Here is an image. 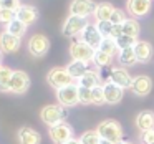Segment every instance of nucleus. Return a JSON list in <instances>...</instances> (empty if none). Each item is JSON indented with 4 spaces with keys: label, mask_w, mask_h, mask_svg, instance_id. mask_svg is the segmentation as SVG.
<instances>
[{
    "label": "nucleus",
    "mask_w": 154,
    "mask_h": 144,
    "mask_svg": "<svg viewBox=\"0 0 154 144\" xmlns=\"http://www.w3.org/2000/svg\"><path fill=\"white\" fill-rule=\"evenodd\" d=\"M98 134L101 136V139H106L111 141V142L118 144L123 141V127L118 121L114 119H106V121H101L96 127Z\"/></svg>",
    "instance_id": "1"
},
{
    "label": "nucleus",
    "mask_w": 154,
    "mask_h": 144,
    "mask_svg": "<svg viewBox=\"0 0 154 144\" xmlns=\"http://www.w3.org/2000/svg\"><path fill=\"white\" fill-rule=\"evenodd\" d=\"M40 118L45 124H48L51 127L58 123H63V119L66 118V111L60 104H48L40 111Z\"/></svg>",
    "instance_id": "2"
},
{
    "label": "nucleus",
    "mask_w": 154,
    "mask_h": 144,
    "mask_svg": "<svg viewBox=\"0 0 154 144\" xmlns=\"http://www.w3.org/2000/svg\"><path fill=\"white\" fill-rule=\"evenodd\" d=\"M47 81L55 90H61L68 84H73V78L68 73L66 68H53V70H50V73L47 75Z\"/></svg>",
    "instance_id": "3"
},
{
    "label": "nucleus",
    "mask_w": 154,
    "mask_h": 144,
    "mask_svg": "<svg viewBox=\"0 0 154 144\" xmlns=\"http://www.w3.org/2000/svg\"><path fill=\"white\" fill-rule=\"evenodd\" d=\"M78 90H80V86L75 83L68 84V86L61 88V90H57L58 104L63 108H71L76 103H80V100H78Z\"/></svg>",
    "instance_id": "4"
},
{
    "label": "nucleus",
    "mask_w": 154,
    "mask_h": 144,
    "mask_svg": "<svg viewBox=\"0 0 154 144\" xmlns=\"http://www.w3.org/2000/svg\"><path fill=\"white\" fill-rule=\"evenodd\" d=\"M94 53H96V50H93L90 45L81 41V40L73 41L71 47H70V55H71V58L76 60V61H85V63H88V61H91L94 58Z\"/></svg>",
    "instance_id": "5"
},
{
    "label": "nucleus",
    "mask_w": 154,
    "mask_h": 144,
    "mask_svg": "<svg viewBox=\"0 0 154 144\" xmlns=\"http://www.w3.org/2000/svg\"><path fill=\"white\" fill-rule=\"evenodd\" d=\"M48 134H50V139L55 144H65L73 139V127L63 121V123H58L55 126H51Z\"/></svg>",
    "instance_id": "6"
},
{
    "label": "nucleus",
    "mask_w": 154,
    "mask_h": 144,
    "mask_svg": "<svg viewBox=\"0 0 154 144\" xmlns=\"http://www.w3.org/2000/svg\"><path fill=\"white\" fill-rule=\"evenodd\" d=\"M86 25H88L86 18L78 17V15H70L65 20L61 32H63L65 37H76V35H81V32L86 28Z\"/></svg>",
    "instance_id": "7"
},
{
    "label": "nucleus",
    "mask_w": 154,
    "mask_h": 144,
    "mask_svg": "<svg viewBox=\"0 0 154 144\" xmlns=\"http://www.w3.org/2000/svg\"><path fill=\"white\" fill-rule=\"evenodd\" d=\"M28 88H30V76L22 70L14 71L10 84H8V91L14 94H23Z\"/></svg>",
    "instance_id": "8"
},
{
    "label": "nucleus",
    "mask_w": 154,
    "mask_h": 144,
    "mask_svg": "<svg viewBox=\"0 0 154 144\" xmlns=\"http://www.w3.org/2000/svg\"><path fill=\"white\" fill-rule=\"evenodd\" d=\"M48 50H50V40L42 33L33 35L28 41V51L33 57H43V55H47Z\"/></svg>",
    "instance_id": "9"
},
{
    "label": "nucleus",
    "mask_w": 154,
    "mask_h": 144,
    "mask_svg": "<svg viewBox=\"0 0 154 144\" xmlns=\"http://www.w3.org/2000/svg\"><path fill=\"white\" fill-rule=\"evenodd\" d=\"M81 41L88 43L93 50H100L101 41H103V35L100 33V30H98L96 25H90V23H88L86 28L81 32Z\"/></svg>",
    "instance_id": "10"
},
{
    "label": "nucleus",
    "mask_w": 154,
    "mask_h": 144,
    "mask_svg": "<svg viewBox=\"0 0 154 144\" xmlns=\"http://www.w3.org/2000/svg\"><path fill=\"white\" fill-rule=\"evenodd\" d=\"M94 10H96V5L91 0H73L70 5V14L83 17V18H86L88 15L94 14Z\"/></svg>",
    "instance_id": "11"
},
{
    "label": "nucleus",
    "mask_w": 154,
    "mask_h": 144,
    "mask_svg": "<svg viewBox=\"0 0 154 144\" xmlns=\"http://www.w3.org/2000/svg\"><path fill=\"white\" fill-rule=\"evenodd\" d=\"M152 90V81L149 76L146 75H139V76L133 78V83H131V91L137 96H147Z\"/></svg>",
    "instance_id": "12"
},
{
    "label": "nucleus",
    "mask_w": 154,
    "mask_h": 144,
    "mask_svg": "<svg viewBox=\"0 0 154 144\" xmlns=\"http://www.w3.org/2000/svg\"><path fill=\"white\" fill-rule=\"evenodd\" d=\"M103 91H104V103L108 104H118L123 100L124 90L118 84H114L113 81H108L103 84Z\"/></svg>",
    "instance_id": "13"
},
{
    "label": "nucleus",
    "mask_w": 154,
    "mask_h": 144,
    "mask_svg": "<svg viewBox=\"0 0 154 144\" xmlns=\"http://www.w3.org/2000/svg\"><path fill=\"white\" fill-rule=\"evenodd\" d=\"M20 48V38L8 33L7 30L0 33V50L5 53H15Z\"/></svg>",
    "instance_id": "14"
},
{
    "label": "nucleus",
    "mask_w": 154,
    "mask_h": 144,
    "mask_svg": "<svg viewBox=\"0 0 154 144\" xmlns=\"http://www.w3.org/2000/svg\"><path fill=\"white\" fill-rule=\"evenodd\" d=\"M109 78H111V81H113L114 84L121 86L123 90L131 88V83H133L131 75L128 73V70H124V68H113L111 73H109Z\"/></svg>",
    "instance_id": "15"
},
{
    "label": "nucleus",
    "mask_w": 154,
    "mask_h": 144,
    "mask_svg": "<svg viewBox=\"0 0 154 144\" xmlns=\"http://www.w3.org/2000/svg\"><path fill=\"white\" fill-rule=\"evenodd\" d=\"M17 136H18V142L20 144H40L42 142V136L38 134V131H35L33 127H28V126L20 127Z\"/></svg>",
    "instance_id": "16"
},
{
    "label": "nucleus",
    "mask_w": 154,
    "mask_h": 144,
    "mask_svg": "<svg viewBox=\"0 0 154 144\" xmlns=\"http://www.w3.org/2000/svg\"><path fill=\"white\" fill-rule=\"evenodd\" d=\"M15 14H17V20L23 22L25 25L35 23L38 18V10L35 7H32V5H20V8Z\"/></svg>",
    "instance_id": "17"
},
{
    "label": "nucleus",
    "mask_w": 154,
    "mask_h": 144,
    "mask_svg": "<svg viewBox=\"0 0 154 144\" xmlns=\"http://www.w3.org/2000/svg\"><path fill=\"white\" fill-rule=\"evenodd\" d=\"M136 127L141 133H147V131L154 129V113L152 111H141L136 116Z\"/></svg>",
    "instance_id": "18"
},
{
    "label": "nucleus",
    "mask_w": 154,
    "mask_h": 144,
    "mask_svg": "<svg viewBox=\"0 0 154 144\" xmlns=\"http://www.w3.org/2000/svg\"><path fill=\"white\" fill-rule=\"evenodd\" d=\"M151 8V0H128V12L133 17H144Z\"/></svg>",
    "instance_id": "19"
},
{
    "label": "nucleus",
    "mask_w": 154,
    "mask_h": 144,
    "mask_svg": "<svg viewBox=\"0 0 154 144\" xmlns=\"http://www.w3.org/2000/svg\"><path fill=\"white\" fill-rule=\"evenodd\" d=\"M134 53H136V58L139 63H147L152 58V45L149 41H136Z\"/></svg>",
    "instance_id": "20"
},
{
    "label": "nucleus",
    "mask_w": 154,
    "mask_h": 144,
    "mask_svg": "<svg viewBox=\"0 0 154 144\" xmlns=\"http://www.w3.org/2000/svg\"><path fill=\"white\" fill-rule=\"evenodd\" d=\"M114 10H116V8H114L111 4L103 2V4H98L96 5L94 17L98 18V22H109L111 17H113V14H114Z\"/></svg>",
    "instance_id": "21"
},
{
    "label": "nucleus",
    "mask_w": 154,
    "mask_h": 144,
    "mask_svg": "<svg viewBox=\"0 0 154 144\" xmlns=\"http://www.w3.org/2000/svg\"><path fill=\"white\" fill-rule=\"evenodd\" d=\"M98 84H100V75H98L96 71H93V70H88L86 73L78 80V86L90 88V90L96 88Z\"/></svg>",
    "instance_id": "22"
},
{
    "label": "nucleus",
    "mask_w": 154,
    "mask_h": 144,
    "mask_svg": "<svg viewBox=\"0 0 154 144\" xmlns=\"http://www.w3.org/2000/svg\"><path fill=\"white\" fill-rule=\"evenodd\" d=\"M66 70H68V73L71 75V78H73V80H80V78L88 71V63L73 60V61H71V63L66 66Z\"/></svg>",
    "instance_id": "23"
},
{
    "label": "nucleus",
    "mask_w": 154,
    "mask_h": 144,
    "mask_svg": "<svg viewBox=\"0 0 154 144\" xmlns=\"http://www.w3.org/2000/svg\"><path fill=\"white\" fill-rule=\"evenodd\" d=\"M118 60L123 66H133L136 65L137 58L136 53H134V47L133 48H124V50H119V55H118Z\"/></svg>",
    "instance_id": "24"
},
{
    "label": "nucleus",
    "mask_w": 154,
    "mask_h": 144,
    "mask_svg": "<svg viewBox=\"0 0 154 144\" xmlns=\"http://www.w3.org/2000/svg\"><path fill=\"white\" fill-rule=\"evenodd\" d=\"M121 28H123V35H128V37L137 38L139 35V23L136 22V18H126L121 23Z\"/></svg>",
    "instance_id": "25"
},
{
    "label": "nucleus",
    "mask_w": 154,
    "mask_h": 144,
    "mask_svg": "<svg viewBox=\"0 0 154 144\" xmlns=\"http://www.w3.org/2000/svg\"><path fill=\"white\" fill-rule=\"evenodd\" d=\"M14 70L8 66H0V91H8V84H10Z\"/></svg>",
    "instance_id": "26"
},
{
    "label": "nucleus",
    "mask_w": 154,
    "mask_h": 144,
    "mask_svg": "<svg viewBox=\"0 0 154 144\" xmlns=\"http://www.w3.org/2000/svg\"><path fill=\"white\" fill-rule=\"evenodd\" d=\"M7 32L12 33V35H15V37H18V38H22L25 35V32H27V25H25L23 22H20V20L15 18L10 25H7Z\"/></svg>",
    "instance_id": "27"
},
{
    "label": "nucleus",
    "mask_w": 154,
    "mask_h": 144,
    "mask_svg": "<svg viewBox=\"0 0 154 144\" xmlns=\"http://www.w3.org/2000/svg\"><path fill=\"white\" fill-rule=\"evenodd\" d=\"M93 61H94V65H98V66L104 68V66H108V65H111V61H113V57H111V55H108V53H104V51H101V50H96Z\"/></svg>",
    "instance_id": "28"
},
{
    "label": "nucleus",
    "mask_w": 154,
    "mask_h": 144,
    "mask_svg": "<svg viewBox=\"0 0 154 144\" xmlns=\"http://www.w3.org/2000/svg\"><path fill=\"white\" fill-rule=\"evenodd\" d=\"M80 141H81V144H100L101 136L98 134V131H86V133L81 134Z\"/></svg>",
    "instance_id": "29"
},
{
    "label": "nucleus",
    "mask_w": 154,
    "mask_h": 144,
    "mask_svg": "<svg viewBox=\"0 0 154 144\" xmlns=\"http://www.w3.org/2000/svg\"><path fill=\"white\" fill-rule=\"evenodd\" d=\"M100 50L113 57V55L118 51V45H116V41H114V38H103V41H101V47H100Z\"/></svg>",
    "instance_id": "30"
},
{
    "label": "nucleus",
    "mask_w": 154,
    "mask_h": 144,
    "mask_svg": "<svg viewBox=\"0 0 154 144\" xmlns=\"http://www.w3.org/2000/svg\"><path fill=\"white\" fill-rule=\"evenodd\" d=\"M114 41H116V45H118V50H124V48H133L134 45H136V38L128 37V35H121V37H118Z\"/></svg>",
    "instance_id": "31"
},
{
    "label": "nucleus",
    "mask_w": 154,
    "mask_h": 144,
    "mask_svg": "<svg viewBox=\"0 0 154 144\" xmlns=\"http://www.w3.org/2000/svg\"><path fill=\"white\" fill-rule=\"evenodd\" d=\"M78 100H80L81 104H91L93 103V91L90 88L80 86V90H78Z\"/></svg>",
    "instance_id": "32"
},
{
    "label": "nucleus",
    "mask_w": 154,
    "mask_h": 144,
    "mask_svg": "<svg viewBox=\"0 0 154 144\" xmlns=\"http://www.w3.org/2000/svg\"><path fill=\"white\" fill-rule=\"evenodd\" d=\"M17 18V14L8 8H0V23L2 25H10Z\"/></svg>",
    "instance_id": "33"
},
{
    "label": "nucleus",
    "mask_w": 154,
    "mask_h": 144,
    "mask_svg": "<svg viewBox=\"0 0 154 144\" xmlns=\"http://www.w3.org/2000/svg\"><path fill=\"white\" fill-rule=\"evenodd\" d=\"M93 103L94 104H103L104 103V91H103V86L98 84L96 88H93Z\"/></svg>",
    "instance_id": "34"
},
{
    "label": "nucleus",
    "mask_w": 154,
    "mask_h": 144,
    "mask_svg": "<svg viewBox=\"0 0 154 144\" xmlns=\"http://www.w3.org/2000/svg\"><path fill=\"white\" fill-rule=\"evenodd\" d=\"M0 8H8V10L17 12L20 8V0H2Z\"/></svg>",
    "instance_id": "35"
},
{
    "label": "nucleus",
    "mask_w": 154,
    "mask_h": 144,
    "mask_svg": "<svg viewBox=\"0 0 154 144\" xmlns=\"http://www.w3.org/2000/svg\"><path fill=\"white\" fill-rule=\"evenodd\" d=\"M124 20H126V18H124V14H123V10H118V8H116L109 22H111V23H113V25H121V23H123Z\"/></svg>",
    "instance_id": "36"
},
{
    "label": "nucleus",
    "mask_w": 154,
    "mask_h": 144,
    "mask_svg": "<svg viewBox=\"0 0 154 144\" xmlns=\"http://www.w3.org/2000/svg\"><path fill=\"white\" fill-rule=\"evenodd\" d=\"M141 144H154V129L141 133Z\"/></svg>",
    "instance_id": "37"
},
{
    "label": "nucleus",
    "mask_w": 154,
    "mask_h": 144,
    "mask_svg": "<svg viewBox=\"0 0 154 144\" xmlns=\"http://www.w3.org/2000/svg\"><path fill=\"white\" fill-rule=\"evenodd\" d=\"M65 144H81V141L80 139H71V141H68V142H65Z\"/></svg>",
    "instance_id": "38"
},
{
    "label": "nucleus",
    "mask_w": 154,
    "mask_h": 144,
    "mask_svg": "<svg viewBox=\"0 0 154 144\" xmlns=\"http://www.w3.org/2000/svg\"><path fill=\"white\" fill-rule=\"evenodd\" d=\"M100 144H114V142H111V141H106V139H101Z\"/></svg>",
    "instance_id": "39"
},
{
    "label": "nucleus",
    "mask_w": 154,
    "mask_h": 144,
    "mask_svg": "<svg viewBox=\"0 0 154 144\" xmlns=\"http://www.w3.org/2000/svg\"><path fill=\"white\" fill-rule=\"evenodd\" d=\"M118 144H133V142H129V141H121V142H118Z\"/></svg>",
    "instance_id": "40"
},
{
    "label": "nucleus",
    "mask_w": 154,
    "mask_h": 144,
    "mask_svg": "<svg viewBox=\"0 0 154 144\" xmlns=\"http://www.w3.org/2000/svg\"><path fill=\"white\" fill-rule=\"evenodd\" d=\"M0 66H2V51H0Z\"/></svg>",
    "instance_id": "41"
},
{
    "label": "nucleus",
    "mask_w": 154,
    "mask_h": 144,
    "mask_svg": "<svg viewBox=\"0 0 154 144\" xmlns=\"http://www.w3.org/2000/svg\"><path fill=\"white\" fill-rule=\"evenodd\" d=\"M0 4H2V0H0Z\"/></svg>",
    "instance_id": "42"
}]
</instances>
